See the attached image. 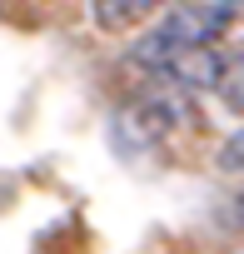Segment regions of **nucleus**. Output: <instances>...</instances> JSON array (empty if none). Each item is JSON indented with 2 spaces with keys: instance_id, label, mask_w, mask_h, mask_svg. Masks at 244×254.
Segmentation results:
<instances>
[{
  "instance_id": "f257e3e1",
  "label": "nucleus",
  "mask_w": 244,
  "mask_h": 254,
  "mask_svg": "<svg viewBox=\"0 0 244 254\" xmlns=\"http://www.w3.org/2000/svg\"><path fill=\"white\" fill-rule=\"evenodd\" d=\"M234 15H239V0H214V5H194V0H184V5H175V10H160L150 25H140L145 35L135 40L130 65L145 70V75H160L184 50L209 45L224 30H234Z\"/></svg>"
},
{
  "instance_id": "f03ea898",
  "label": "nucleus",
  "mask_w": 244,
  "mask_h": 254,
  "mask_svg": "<svg viewBox=\"0 0 244 254\" xmlns=\"http://www.w3.org/2000/svg\"><path fill=\"white\" fill-rule=\"evenodd\" d=\"M184 120H189V90H180V85L165 80V90H145V95L120 105L115 140H120L125 155H145V150H160Z\"/></svg>"
},
{
  "instance_id": "7ed1b4c3",
  "label": "nucleus",
  "mask_w": 244,
  "mask_h": 254,
  "mask_svg": "<svg viewBox=\"0 0 244 254\" xmlns=\"http://www.w3.org/2000/svg\"><path fill=\"white\" fill-rule=\"evenodd\" d=\"M175 0H90V15L105 35H130L140 25H150L160 10H170Z\"/></svg>"
}]
</instances>
